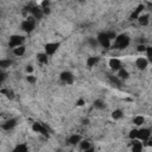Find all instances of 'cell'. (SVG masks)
Returning <instances> with one entry per match:
<instances>
[{
  "label": "cell",
  "instance_id": "obj_1",
  "mask_svg": "<svg viewBox=\"0 0 152 152\" xmlns=\"http://www.w3.org/2000/svg\"><path fill=\"white\" fill-rule=\"evenodd\" d=\"M129 37L127 34H119L114 38V43H113V49L115 50H121V49H126L129 45Z\"/></svg>",
  "mask_w": 152,
  "mask_h": 152
},
{
  "label": "cell",
  "instance_id": "obj_2",
  "mask_svg": "<svg viewBox=\"0 0 152 152\" xmlns=\"http://www.w3.org/2000/svg\"><path fill=\"white\" fill-rule=\"evenodd\" d=\"M96 40H97L99 45H101V46L104 48V49H109L110 45H112V44H110V39L108 38V36L106 34V32H100V33L97 34Z\"/></svg>",
  "mask_w": 152,
  "mask_h": 152
},
{
  "label": "cell",
  "instance_id": "obj_3",
  "mask_svg": "<svg viewBox=\"0 0 152 152\" xmlns=\"http://www.w3.org/2000/svg\"><path fill=\"white\" fill-rule=\"evenodd\" d=\"M150 138H151V129H150V128L142 127V128H139V129H138L137 139H139L140 141L145 142V141H147Z\"/></svg>",
  "mask_w": 152,
  "mask_h": 152
},
{
  "label": "cell",
  "instance_id": "obj_4",
  "mask_svg": "<svg viewBox=\"0 0 152 152\" xmlns=\"http://www.w3.org/2000/svg\"><path fill=\"white\" fill-rule=\"evenodd\" d=\"M23 42H24V37H23V36L12 34V36L10 37V40H8V48L13 49V48H15V46L23 45Z\"/></svg>",
  "mask_w": 152,
  "mask_h": 152
},
{
  "label": "cell",
  "instance_id": "obj_5",
  "mask_svg": "<svg viewBox=\"0 0 152 152\" xmlns=\"http://www.w3.org/2000/svg\"><path fill=\"white\" fill-rule=\"evenodd\" d=\"M59 48V43H56V42H51V43H48L45 44V48H44V52L48 55V56H52L56 53V51L58 50Z\"/></svg>",
  "mask_w": 152,
  "mask_h": 152
},
{
  "label": "cell",
  "instance_id": "obj_6",
  "mask_svg": "<svg viewBox=\"0 0 152 152\" xmlns=\"http://www.w3.org/2000/svg\"><path fill=\"white\" fill-rule=\"evenodd\" d=\"M59 80L64 83V84H72L74 83V80H75V76L70 72V71H63L61 72L59 75Z\"/></svg>",
  "mask_w": 152,
  "mask_h": 152
},
{
  "label": "cell",
  "instance_id": "obj_7",
  "mask_svg": "<svg viewBox=\"0 0 152 152\" xmlns=\"http://www.w3.org/2000/svg\"><path fill=\"white\" fill-rule=\"evenodd\" d=\"M108 65H109V69H110L112 71L116 72V71H118V70H119V69L122 66V62H121L119 58L113 57V58H110V59H109Z\"/></svg>",
  "mask_w": 152,
  "mask_h": 152
},
{
  "label": "cell",
  "instance_id": "obj_8",
  "mask_svg": "<svg viewBox=\"0 0 152 152\" xmlns=\"http://www.w3.org/2000/svg\"><path fill=\"white\" fill-rule=\"evenodd\" d=\"M148 59L146 58V57H138L137 59H135V68L138 69V70H145L147 66H148Z\"/></svg>",
  "mask_w": 152,
  "mask_h": 152
},
{
  "label": "cell",
  "instance_id": "obj_9",
  "mask_svg": "<svg viewBox=\"0 0 152 152\" xmlns=\"http://www.w3.org/2000/svg\"><path fill=\"white\" fill-rule=\"evenodd\" d=\"M137 20H138V23H139L140 26H144V27H145V26H147V25L150 24V14L142 12V13L137 18Z\"/></svg>",
  "mask_w": 152,
  "mask_h": 152
},
{
  "label": "cell",
  "instance_id": "obj_10",
  "mask_svg": "<svg viewBox=\"0 0 152 152\" xmlns=\"http://www.w3.org/2000/svg\"><path fill=\"white\" fill-rule=\"evenodd\" d=\"M15 126H17V120H15V119H8V120H6V121L1 125V128H2L4 131H11V129H13Z\"/></svg>",
  "mask_w": 152,
  "mask_h": 152
},
{
  "label": "cell",
  "instance_id": "obj_11",
  "mask_svg": "<svg viewBox=\"0 0 152 152\" xmlns=\"http://www.w3.org/2000/svg\"><path fill=\"white\" fill-rule=\"evenodd\" d=\"M145 5L144 4H140V5H138L137 7H135V10H133V12L131 13V19H137L142 12H145Z\"/></svg>",
  "mask_w": 152,
  "mask_h": 152
},
{
  "label": "cell",
  "instance_id": "obj_12",
  "mask_svg": "<svg viewBox=\"0 0 152 152\" xmlns=\"http://www.w3.org/2000/svg\"><path fill=\"white\" fill-rule=\"evenodd\" d=\"M25 52H26V48L24 45H19V46H15L12 49V53L15 57H21L25 55Z\"/></svg>",
  "mask_w": 152,
  "mask_h": 152
},
{
  "label": "cell",
  "instance_id": "obj_13",
  "mask_svg": "<svg viewBox=\"0 0 152 152\" xmlns=\"http://www.w3.org/2000/svg\"><path fill=\"white\" fill-rule=\"evenodd\" d=\"M116 72H118V77L120 80H127V78H129V71L126 68H124V66H121Z\"/></svg>",
  "mask_w": 152,
  "mask_h": 152
},
{
  "label": "cell",
  "instance_id": "obj_14",
  "mask_svg": "<svg viewBox=\"0 0 152 152\" xmlns=\"http://www.w3.org/2000/svg\"><path fill=\"white\" fill-rule=\"evenodd\" d=\"M77 145L80 146V150H82V151H91V150H93V148H91V145H90V142H89L88 140L81 139V141H80Z\"/></svg>",
  "mask_w": 152,
  "mask_h": 152
},
{
  "label": "cell",
  "instance_id": "obj_15",
  "mask_svg": "<svg viewBox=\"0 0 152 152\" xmlns=\"http://www.w3.org/2000/svg\"><path fill=\"white\" fill-rule=\"evenodd\" d=\"M81 139H82V137L80 135V134H71L69 138H68V142L70 144V145H77L80 141H81Z\"/></svg>",
  "mask_w": 152,
  "mask_h": 152
},
{
  "label": "cell",
  "instance_id": "obj_16",
  "mask_svg": "<svg viewBox=\"0 0 152 152\" xmlns=\"http://www.w3.org/2000/svg\"><path fill=\"white\" fill-rule=\"evenodd\" d=\"M99 57L97 56H90V57H88L87 58V61H86V63H87V66H89V68H93V66H95L97 63H99Z\"/></svg>",
  "mask_w": 152,
  "mask_h": 152
},
{
  "label": "cell",
  "instance_id": "obj_17",
  "mask_svg": "<svg viewBox=\"0 0 152 152\" xmlns=\"http://www.w3.org/2000/svg\"><path fill=\"white\" fill-rule=\"evenodd\" d=\"M133 124L135 126H144V124H145V116L144 115H135L133 118Z\"/></svg>",
  "mask_w": 152,
  "mask_h": 152
},
{
  "label": "cell",
  "instance_id": "obj_18",
  "mask_svg": "<svg viewBox=\"0 0 152 152\" xmlns=\"http://www.w3.org/2000/svg\"><path fill=\"white\" fill-rule=\"evenodd\" d=\"M37 61L40 64H48V55L45 52H40L37 55Z\"/></svg>",
  "mask_w": 152,
  "mask_h": 152
},
{
  "label": "cell",
  "instance_id": "obj_19",
  "mask_svg": "<svg viewBox=\"0 0 152 152\" xmlns=\"http://www.w3.org/2000/svg\"><path fill=\"white\" fill-rule=\"evenodd\" d=\"M112 118H113L114 120H120V119L124 118V112H122L121 109H114V110L112 112Z\"/></svg>",
  "mask_w": 152,
  "mask_h": 152
},
{
  "label": "cell",
  "instance_id": "obj_20",
  "mask_svg": "<svg viewBox=\"0 0 152 152\" xmlns=\"http://www.w3.org/2000/svg\"><path fill=\"white\" fill-rule=\"evenodd\" d=\"M94 107L97 108V109H103L104 108V101L99 99V100H95L94 101Z\"/></svg>",
  "mask_w": 152,
  "mask_h": 152
},
{
  "label": "cell",
  "instance_id": "obj_21",
  "mask_svg": "<svg viewBox=\"0 0 152 152\" xmlns=\"http://www.w3.org/2000/svg\"><path fill=\"white\" fill-rule=\"evenodd\" d=\"M12 65V61L11 59H1L0 61V68L4 69V68H8Z\"/></svg>",
  "mask_w": 152,
  "mask_h": 152
},
{
  "label": "cell",
  "instance_id": "obj_22",
  "mask_svg": "<svg viewBox=\"0 0 152 152\" xmlns=\"http://www.w3.org/2000/svg\"><path fill=\"white\" fill-rule=\"evenodd\" d=\"M145 53H146V58L148 59V62H151V61H152V48H151L150 45H146Z\"/></svg>",
  "mask_w": 152,
  "mask_h": 152
},
{
  "label": "cell",
  "instance_id": "obj_23",
  "mask_svg": "<svg viewBox=\"0 0 152 152\" xmlns=\"http://www.w3.org/2000/svg\"><path fill=\"white\" fill-rule=\"evenodd\" d=\"M145 50H146V44L145 43H140V44H138L137 45V52H139V53H145Z\"/></svg>",
  "mask_w": 152,
  "mask_h": 152
},
{
  "label": "cell",
  "instance_id": "obj_24",
  "mask_svg": "<svg viewBox=\"0 0 152 152\" xmlns=\"http://www.w3.org/2000/svg\"><path fill=\"white\" fill-rule=\"evenodd\" d=\"M137 134H138V128H133V129L129 131V133H128V138H129L131 140L137 139Z\"/></svg>",
  "mask_w": 152,
  "mask_h": 152
},
{
  "label": "cell",
  "instance_id": "obj_25",
  "mask_svg": "<svg viewBox=\"0 0 152 152\" xmlns=\"http://www.w3.org/2000/svg\"><path fill=\"white\" fill-rule=\"evenodd\" d=\"M88 44H89L91 48H96V46L99 45V43H97V40H96L95 38H88Z\"/></svg>",
  "mask_w": 152,
  "mask_h": 152
},
{
  "label": "cell",
  "instance_id": "obj_26",
  "mask_svg": "<svg viewBox=\"0 0 152 152\" xmlns=\"http://www.w3.org/2000/svg\"><path fill=\"white\" fill-rule=\"evenodd\" d=\"M15 151H27L28 150V147L25 145V144H19V145H17L15 146V148H14Z\"/></svg>",
  "mask_w": 152,
  "mask_h": 152
},
{
  "label": "cell",
  "instance_id": "obj_27",
  "mask_svg": "<svg viewBox=\"0 0 152 152\" xmlns=\"http://www.w3.org/2000/svg\"><path fill=\"white\" fill-rule=\"evenodd\" d=\"M26 81H27L28 83L33 84V83H36V81H37V77H36V76H33V75H27V77H26Z\"/></svg>",
  "mask_w": 152,
  "mask_h": 152
},
{
  "label": "cell",
  "instance_id": "obj_28",
  "mask_svg": "<svg viewBox=\"0 0 152 152\" xmlns=\"http://www.w3.org/2000/svg\"><path fill=\"white\" fill-rule=\"evenodd\" d=\"M84 104H86V101H84L83 99H80V100L76 102V106H77V107H82V106H84Z\"/></svg>",
  "mask_w": 152,
  "mask_h": 152
},
{
  "label": "cell",
  "instance_id": "obj_29",
  "mask_svg": "<svg viewBox=\"0 0 152 152\" xmlns=\"http://www.w3.org/2000/svg\"><path fill=\"white\" fill-rule=\"evenodd\" d=\"M25 70H26V72L31 74V72H33V66H32V65H26Z\"/></svg>",
  "mask_w": 152,
  "mask_h": 152
},
{
  "label": "cell",
  "instance_id": "obj_30",
  "mask_svg": "<svg viewBox=\"0 0 152 152\" xmlns=\"http://www.w3.org/2000/svg\"><path fill=\"white\" fill-rule=\"evenodd\" d=\"M2 80H4V75H0V84H1V82H2Z\"/></svg>",
  "mask_w": 152,
  "mask_h": 152
}]
</instances>
